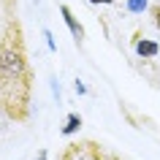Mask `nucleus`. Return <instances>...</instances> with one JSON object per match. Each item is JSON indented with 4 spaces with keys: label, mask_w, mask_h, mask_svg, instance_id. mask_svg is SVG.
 <instances>
[{
    "label": "nucleus",
    "mask_w": 160,
    "mask_h": 160,
    "mask_svg": "<svg viewBox=\"0 0 160 160\" xmlns=\"http://www.w3.org/2000/svg\"><path fill=\"white\" fill-rule=\"evenodd\" d=\"M25 84L27 87V62H25V52H22V41L11 43V38L0 43V87L8 92L11 87Z\"/></svg>",
    "instance_id": "obj_1"
},
{
    "label": "nucleus",
    "mask_w": 160,
    "mask_h": 160,
    "mask_svg": "<svg viewBox=\"0 0 160 160\" xmlns=\"http://www.w3.org/2000/svg\"><path fill=\"white\" fill-rule=\"evenodd\" d=\"M60 14H62V19H65V25H68V30H71V35H73L76 41H82V38H84V27L79 25V19L73 17V11L68 8V6H60Z\"/></svg>",
    "instance_id": "obj_2"
},
{
    "label": "nucleus",
    "mask_w": 160,
    "mask_h": 160,
    "mask_svg": "<svg viewBox=\"0 0 160 160\" xmlns=\"http://www.w3.org/2000/svg\"><path fill=\"white\" fill-rule=\"evenodd\" d=\"M136 52H138L141 57H155L160 52V46L155 41H147V38H144V41H136Z\"/></svg>",
    "instance_id": "obj_3"
},
{
    "label": "nucleus",
    "mask_w": 160,
    "mask_h": 160,
    "mask_svg": "<svg viewBox=\"0 0 160 160\" xmlns=\"http://www.w3.org/2000/svg\"><path fill=\"white\" fill-rule=\"evenodd\" d=\"M79 128H82V117H79V114H68V122H65V128H62V133L71 136V133H76Z\"/></svg>",
    "instance_id": "obj_4"
},
{
    "label": "nucleus",
    "mask_w": 160,
    "mask_h": 160,
    "mask_svg": "<svg viewBox=\"0 0 160 160\" xmlns=\"http://www.w3.org/2000/svg\"><path fill=\"white\" fill-rule=\"evenodd\" d=\"M149 8V3L147 0H128V11H133V14H141V11Z\"/></svg>",
    "instance_id": "obj_5"
},
{
    "label": "nucleus",
    "mask_w": 160,
    "mask_h": 160,
    "mask_svg": "<svg viewBox=\"0 0 160 160\" xmlns=\"http://www.w3.org/2000/svg\"><path fill=\"white\" fill-rule=\"evenodd\" d=\"M149 11H152V17H155V27L160 30V3H155V6H149Z\"/></svg>",
    "instance_id": "obj_6"
},
{
    "label": "nucleus",
    "mask_w": 160,
    "mask_h": 160,
    "mask_svg": "<svg viewBox=\"0 0 160 160\" xmlns=\"http://www.w3.org/2000/svg\"><path fill=\"white\" fill-rule=\"evenodd\" d=\"M43 38H46V46H49V49L54 52V38H52V33H49V30H43Z\"/></svg>",
    "instance_id": "obj_7"
},
{
    "label": "nucleus",
    "mask_w": 160,
    "mask_h": 160,
    "mask_svg": "<svg viewBox=\"0 0 160 160\" xmlns=\"http://www.w3.org/2000/svg\"><path fill=\"white\" fill-rule=\"evenodd\" d=\"M76 92H79V95H84V92H87V87L82 84V82H76Z\"/></svg>",
    "instance_id": "obj_8"
},
{
    "label": "nucleus",
    "mask_w": 160,
    "mask_h": 160,
    "mask_svg": "<svg viewBox=\"0 0 160 160\" xmlns=\"http://www.w3.org/2000/svg\"><path fill=\"white\" fill-rule=\"evenodd\" d=\"M90 3H95V6H98V3H103V6H109V3H114V0H90Z\"/></svg>",
    "instance_id": "obj_9"
},
{
    "label": "nucleus",
    "mask_w": 160,
    "mask_h": 160,
    "mask_svg": "<svg viewBox=\"0 0 160 160\" xmlns=\"http://www.w3.org/2000/svg\"><path fill=\"white\" fill-rule=\"evenodd\" d=\"M38 160H46V149H41V152H38Z\"/></svg>",
    "instance_id": "obj_10"
}]
</instances>
